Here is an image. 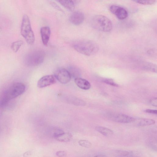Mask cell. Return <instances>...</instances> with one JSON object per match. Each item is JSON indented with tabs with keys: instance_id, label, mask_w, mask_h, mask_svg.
I'll return each instance as SVG.
<instances>
[{
	"instance_id": "1",
	"label": "cell",
	"mask_w": 157,
	"mask_h": 157,
	"mask_svg": "<svg viewBox=\"0 0 157 157\" xmlns=\"http://www.w3.org/2000/svg\"><path fill=\"white\" fill-rule=\"evenodd\" d=\"M25 90V85L21 82L11 84L0 95V105L6 106L11 100L23 94Z\"/></svg>"
},
{
	"instance_id": "2",
	"label": "cell",
	"mask_w": 157,
	"mask_h": 157,
	"mask_svg": "<svg viewBox=\"0 0 157 157\" xmlns=\"http://www.w3.org/2000/svg\"><path fill=\"white\" fill-rule=\"evenodd\" d=\"M73 48L77 52L87 56H92L98 52L99 46L95 42L89 40H77L72 44Z\"/></svg>"
},
{
	"instance_id": "3",
	"label": "cell",
	"mask_w": 157,
	"mask_h": 157,
	"mask_svg": "<svg viewBox=\"0 0 157 157\" xmlns=\"http://www.w3.org/2000/svg\"><path fill=\"white\" fill-rule=\"evenodd\" d=\"M91 24L95 29L104 32L110 31L113 27L110 20L105 16L100 15L94 16L91 20Z\"/></svg>"
},
{
	"instance_id": "4",
	"label": "cell",
	"mask_w": 157,
	"mask_h": 157,
	"mask_svg": "<svg viewBox=\"0 0 157 157\" xmlns=\"http://www.w3.org/2000/svg\"><path fill=\"white\" fill-rule=\"evenodd\" d=\"M45 57V53L42 50L36 49L28 52L24 59L25 64L28 66H38L43 63Z\"/></svg>"
},
{
	"instance_id": "5",
	"label": "cell",
	"mask_w": 157,
	"mask_h": 157,
	"mask_svg": "<svg viewBox=\"0 0 157 157\" xmlns=\"http://www.w3.org/2000/svg\"><path fill=\"white\" fill-rule=\"evenodd\" d=\"M21 33L26 42L33 44L35 41V36L32 29L29 17L24 14L23 17L21 28Z\"/></svg>"
},
{
	"instance_id": "6",
	"label": "cell",
	"mask_w": 157,
	"mask_h": 157,
	"mask_svg": "<svg viewBox=\"0 0 157 157\" xmlns=\"http://www.w3.org/2000/svg\"><path fill=\"white\" fill-rule=\"evenodd\" d=\"M54 75L56 79L62 84H66L69 82L71 78V76L68 71L63 68L57 70Z\"/></svg>"
},
{
	"instance_id": "7",
	"label": "cell",
	"mask_w": 157,
	"mask_h": 157,
	"mask_svg": "<svg viewBox=\"0 0 157 157\" xmlns=\"http://www.w3.org/2000/svg\"><path fill=\"white\" fill-rule=\"evenodd\" d=\"M110 11L120 20H124L127 17L128 13L124 8L116 5H111L109 7Z\"/></svg>"
},
{
	"instance_id": "8",
	"label": "cell",
	"mask_w": 157,
	"mask_h": 157,
	"mask_svg": "<svg viewBox=\"0 0 157 157\" xmlns=\"http://www.w3.org/2000/svg\"><path fill=\"white\" fill-rule=\"evenodd\" d=\"M56 82V78L54 75H46L38 81L37 86L39 88H42L54 84Z\"/></svg>"
},
{
	"instance_id": "9",
	"label": "cell",
	"mask_w": 157,
	"mask_h": 157,
	"mask_svg": "<svg viewBox=\"0 0 157 157\" xmlns=\"http://www.w3.org/2000/svg\"><path fill=\"white\" fill-rule=\"evenodd\" d=\"M111 120L115 122L123 123H129L133 122L135 119L128 115L120 113L112 115L110 117Z\"/></svg>"
},
{
	"instance_id": "10",
	"label": "cell",
	"mask_w": 157,
	"mask_h": 157,
	"mask_svg": "<svg viewBox=\"0 0 157 157\" xmlns=\"http://www.w3.org/2000/svg\"><path fill=\"white\" fill-rule=\"evenodd\" d=\"M84 15L83 13L77 11L73 12L71 15L69 20L73 25H78L81 24L84 21Z\"/></svg>"
},
{
	"instance_id": "11",
	"label": "cell",
	"mask_w": 157,
	"mask_h": 157,
	"mask_svg": "<svg viewBox=\"0 0 157 157\" xmlns=\"http://www.w3.org/2000/svg\"><path fill=\"white\" fill-rule=\"evenodd\" d=\"M40 32L43 43L44 45H47L50 38V29L48 26L43 27L40 29Z\"/></svg>"
},
{
	"instance_id": "12",
	"label": "cell",
	"mask_w": 157,
	"mask_h": 157,
	"mask_svg": "<svg viewBox=\"0 0 157 157\" xmlns=\"http://www.w3.org/2000/svg\"><path fill=\"white\" fill-rule=\"evenodd\" d=\"M75 82L78 87L83 90H88L91 87L90 84L89 82L80 77L75 78Z\"/></svg>"
},
{
	"instance_id": "13",
	"label": "cell",
	"mask_w": 157,
	"mask_h": 157,
	"mask_svg": "<svg viewBox=\"0 0 157 157\" xmlns=\"http://www.w3.org/2000/svg\"><path fill=\"white\" fill-rule=\"evenodd\" d=\"M134 122H135L136 125L138 126H144L154 124L155 123L154 120L147 118H140L137 120L135 119Z\"/></svg>"
},
{
	"instance_id": "14",
	"label": "cell",
	"mask_w": 157,
	"mask_h": 157,
	"mask_svg": "<svg viewBox=\"0 0 157 157\" xmlns=\"http://www.w3.org/2000/svg\"><path fill=\"white\" fill-rule=\"evenodd\" d=\"M72 138V136L71 133L64 132L55 139L59 142H67L70 141Z\"/></svg>"
},
{
	"instance_id": "15",
	"label": "cell",
	"mask_w": 157,
	"mask_h": 157,
	"mask_svg": "<svg viewBox=\"0 0 157 157\" xmlns=\"http://www.w3.org/2000/svg\"><path fill=\"white\" fill-rule=\"evenodd\" d=\"M65 8L73 11L75 7V3L72 0H58L57 1Z\"/></svg>"
},
{
	"instance_id": "16",
	"label": "cell",
	"mask_w": 157,
	"mask_h": 157,
	"mask_svg": "<svg viewBox=\"0 0 157 157\" xmlns=\"http://www.w3.org/2000/svg\"><path fill=\"white\" fill-rule=\"evenodd\" d=\"M95 129L102 135L107 137L111 136L113 133L111 129L102 126H97L95 127Z\"/></svg>"
},
{
	"instance_id": "17",
	"label": "cell",
	"mask_w": 157,
	"mask_h": 157,
	"mask_svg": "<svg viewBox=\"0 0 157 157\" xmlns=\"http://www.w3.org/2000/svg\"><path fill=\"white\" fill-rule=\"evenodd\" d=\"M70 74L71 77L76 78L79 77L80 75V72L79 69L77 67L74 66H70L69 67V70H68Z\"/></svg>"
},
{
	"instance_id": "18",
	"label": "cell",
	"mask_w": 157,
	"mask_h": 157,
	"mask_svg": "<svg viewBox=\"0 0 157 157\" xmlns=\"http://www.w3.org/2000/svg\"><path fill=\"white\" fill-rule=\"evenodd\" d=\"M67 101L70 103L77 105L84 106L86 103L83 100L75 97H69Z\"/></svg>"
},
{
	"instance_id": "19",
	"label": "cell",
	"mask_w": 157,
	"mask_h": 157,
	"mask_svg": "<svg viewBox=\"0 0 157 157\" xmlns=\"http://www.w3.org/2000/svg\"><path fill=\"white\" fill-rule=\"evenodd\" d=\"M23 44L22 40H18L13 42L11 45V48L14 52H17Z\"/></svg>"
},
{
	"instance_id": "20",
	"label": "cell",
	"mask_w": 157,
	"mask_h": 157,
	"mask_svg": "<svg viewBox=\"0 0 157 157\" xmlns=\"http://www.w3.org/2000/svg\"><path fill=\"white\" fill-rule=\"evenodd\" d=\"M143 66L144 67L145 69L154 72H156V66L154 64L146 62L144 63Z\"/></svg>"
},
{
	"instance_id": "21",
	"label": "cell",
	"mask_w": 157,
	"mask_h": 157,
	"mask_svg": "<svg viewBox=\"0 0 157 157\" xmlns=\"http://www.w3.org/2000/svg\"><path fill=\"white\" fill-rule=\"evenodd\" d=\"M78 144L81 146L86 148H90L92 146V143L90 141L85 140H79Z\"/></svg>"
},
{
	"instance_id": "22",
	"label": "cell",
	"mask_w": 157,
	"mask_h": 157,
	"mask_svg": "<svg viewBox=\"0 0 157 157\" xmlns=\"http://www.w3.org/2000/svg\"><path fill=\"white\" fill-rule=\"evenodd\" d=\"M129 154V152L127 151L118 150L115 151V155L118 157H124Z\"/></svg>"
},
{
	"instance_id": "23",
	"label": "cell",
	"mask_w": 157,
	"mask_h": 157,
	"mask_svg": "<svg viewBox=\"0 0 157 157\" xmlns=\"http://www.w3.org/2000/svg\"><path fill=\"white\" fill-rule=\"evenodd\" d=\"M63 132H64L62 129L59 128H55L53 130L52 136L55 138Z\"/></svg>"
},
{
	"instance_id": "24",
	"label": "cell",
	"mask_w": 157,
	"mask_h": 157,
	"mask_svg": "<svg viewBox=\"0 0 157 157\" xmlns=\"http://www.w3.org/2000/svg\"><path fill=\"white\" fill-rule=\"evenodd\" d=\"M134 1L138 3L143 5H151L155 3L156 1L154 0H136Z\"/></svg>"
},
{
	"instance_id": "25",
	"label": "cell",
	"mask_w": 157,
	"mask_h": 157,
	"mask_svg": "<svg viewBox=\"0 0 157 157\" xmlns=\"http://www.w3.org/2000/svg\"><path fill=\"white\" fill-rule=\"evenodd\" d=\"M103 82L109 85L114 86H118V85L114 82L113 80L110 79H105L103 80Z\"/></svg>"
},
{
	"instance_id": "26",
	"label": "cell",
	"mask_w": 157,
	"mask_h": 157,
	"mask_svg": "<svg viewBox=\"0 0 157 157\" xmlns=\"http://www.w3.org/2000/svg\"><path fill=\"white\" fill-rule=\"evenodd\" d=\"M56 155L59 157H66L67 154L64 151H59L56 152Z\"/></svg>"
},
{
	"instance_id": "27",
	"label": "cell",
	"mask_w": 157,
	"mask_h": 157,
	"mask_svg": "<svg viewBox=\"0 0 157 157\" xmlns=\"http://www.w3.org/2000/svg\"><path fill=\"white\" fill-rule=\"evenodd\" d=\"M150 102L152 105L156 107L157 105V98H155L152 99L150 100Z\"/></svg>"
},
{
	"instance_id": "28",
	"label": "cell",
	"mask_w": 157,
	"mask_h": 157,
	"mask_svg": "<svg viewBox=\"0 0 157 157\" xmlns=\"http://www.w3.org/2000/svg\"><path fill=\"white\" fill-rule=\"evenodd\" d=\"M51 4L52 6L55 8L56 9L60 11H62L61 9L57 5L56 3H55L54 2H51Z\"/></svg>"
},
{
	"instance_id": "29",
	"label": "cell",
	"mask_w": 157,
	"mask_h": 157,
	"mask_svg": "<svg viewBox=\"0 0 157 157\" xmlns=\"http://www.w3.org/2000/svg\"><path fill=\"white\" fill-rule=\"evenodd\" d=\"M145 112L152 114H156L157 113V111L156 110H153L151 109H147L145 110Z\"/></svg>"
},
{
	"instance_id": "30",
	"label": "cell",
	"mask_w": 157,
	"mask_h": 157,
	"mask_svg": "<svg viewBox=\"0 0 157 157\" xmlns=\"http://www.w3.org/2000/svg\"><path fill=\"white\" fill-rule=\"evenodd\" d=\"M31 152L30 151H27L24 153L23 156L24 157H29L31 155Z\"/></svg>"
},
{
	"instance_id": "31",
	"label": "cell",
	"mask_w": 157,
	"mask_h": 157,
	"mask_svg": "<svg viewBox=\"0 0 157 157\" xmlns=\"http://www.w3.org/2000/svg\"><path fill=\"white\" fill-rule=\"evenodd\" d=\"M94 157H107L106 155H95Z\"/></svg>"
},
{
	"instance_id": "32",
	"label": "cell",
	"mask_w": 157,
	"mask_h": 157,
	"mask_svg": "<svg viewBox=\"0 0 157 157\" xmlns=\"http://www.w3.org/2000/svg\"><path fill=\"white\" fill-rule=\"evenodd\" d=\"M1 30H2V29H1V27L0 26V31H1Z\"/></svg>"
}]
</instances>
